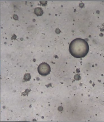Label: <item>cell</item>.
Returning <instances> with one entry per match:
<instances>
[{"label": "cell", "mask_w": 104, "mask_h": 122, "mask_svg": "<svg viewBox=\"0 0 104 122\" xmlns=\"http://www.w3.org/2000/svg\"><path fill=\"white\" fill-rule=\"evenodd\" d=\"M69 49L72 56L77 58H81L88 54L89 46L88 43L84 39L76 38L70 43Z\"/></svg>", "instance_id": "obj_1"}, {"label": "cell", "mask_w": 104, "mask_h": 122, "mask_svg": "<svg viewBox=\"0 0 104 122\" xmlns=\"http://www.w3.org/2000/svg\"><path fill=\"white\" fill-rule=\"evenodd\" d=\"M39 73L42 76H45L50 73L51 68L50 66L45 62L41 63L38 67Z\"/></svg>", "instance_id": "obj_2"}, {"label": "cell", "mask_w": 104, "mask_h": 122, "mask_svg": "<svg viewBox=\"0 0 104 122\" xmlns=\"http://www.w3.org/2000/svg\"><path fill=\"white\" fill-rule=\"evenodd\" d=\"M35 13L37 15L39 16V15H42L43 11L41 8L37 7L35 9Z\"/></svg>", "instance_id": "obj_3"}]
</instances>
